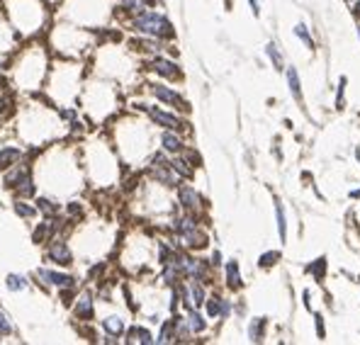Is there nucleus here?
Instances as JSON below:
<instances>
[{"instance_id":"28","label":"nucleus","mask_w":360,"mask_h":345,"mask_svg":"<svg viewBox=\"0 0 360 345\" xmlns=\"http://www.w3.org/2000/svg\"><path fill=\"white\" fill-rule=\"evenodd\" d=\"M307 270H309L316 280H321V277L326 275V258H324V256H321V258H316L312 265H309V267H307Z\"/></svg>"},{"instance_id":"10","label":"nucleus","mask_w":360,"mask_h":345,"mask_svg":"<svg viewBox=\"0 0 360 345\" xmlns=\"http://www.w3.org/2000/svg\"><path fill=\"white\" fill-rule=\"evenodd\" d=\"M151 175H153L158 182L168 185V187H176V185H178V172L171 168V163H163V166H151Z\"/></svg>"},{"instance_id":"7","label":"nucleus","mask_w":360,"mask_h":345,"mask_svg":"<svg viewBox=\"0 0 360 345\" xmlns=\"http://www.w3.org/2000/svg\"><path fill=\"white\" fill-rule=\"evenodd\" d=\"M178 200L187 212H197V209L202 207V197H200V195L195 192V187H190V185L178 187Z\"/></svg>"},{"instance_id":"8","label":"nucleus","mask_w":360,"mask_h":345,"mask_svg":"<svg viewBox=\"0 0 360 345\" xmlns=\"http://www.w3.org/2000/svg\"><path fill=\"white\" fill-rule=\"evenodd\" d=\"M146 112L151 115V119H153L156 124H161V127H166V129H182V122H180L176 115H171V112H163V110H158V107H146Z\"/></svg>"},{"instance_id":"1","label":"nucleus","mask_w":360,"mask_h":345,"mask_svg":"<svg viewBox=\"0 0 360 345\" xmlns=\"http://www.w3.org/2000/svg\"><path fill=\"white\" fill-rule=\"evenodd\" d=\"M132 29L146 34V37H156V39H173L176 32H173V25L158 15V12H151V10H141L134 20H132Z\"/></svg>"},{"instance_id":"39","label":"nucleus","mask_w":360,"mask_h":345,"mask_svg":"<svg viewBox=\"0 0 360 345\" xmlns=\"http://www.w3.org/2000/svg\"><path fill=\"white\" fill-rule=\"evenodd\" d=\"M7 107H10V97H7V95H0V115H2Z\"/></svg>"},{"instance_id":"43","label":"nucleus","mask_w":360,"mask_h":345,"mask_svg":"<svg viewBox=\"0 0 360 345\" xmlns=\"http://www.w3.org/2000/svg\"><path fill=\"white\" fill-rule=\"evenodd\" d=\"M212 262H214V265H222V256H219V253H214V256H212Z\"/></svg>"},{"instance_id":"2","label":"nucleus","mask_w":360,"mask_h":345,"mask_svg":"<svg viewBox=\"0 0 360 345\" xmlns=\"http://www.w3.org/2000/svg\"><path fill=\"white\" fill-rule=\"evenodd\" d=\"M37 280H42L44 285H51V287H59V289H68L76 285V277L73 275L56 272V270H46V267H39L37 270Z\"/></svg>"},{"instance_id":"21","label":"nucleus","mask_w":360,"mask_h":345,"mask_svg":"<svg viewBox=\"0 0 360 345\" xmlns=\"http://www.w3.org/2000/svg\"><path fill=\"white\" fill-rule=\"evenodd\" d=\"M127 336H129V343H134V341H136V343H144V345L153 343V336H151L146 328H136V326H134V328H129Z\"/></svg>"},{"instance_id":"14","label":"nucleus","mask_w":360,"mask_h":345,"mask_svg":"<svg viewBox=\"0 0 360 345\" xmlns=\"http://www.w3.org/2000/svg\"><path fill=\"white\" fill-rule=\"evenodd\" d=\"M161 144H163V151H168V153H180L182 151V139L178 134H173L171 129L161 134Z\"/></svg>"},{"instance_id":"42","label":"nucleus","mask_w":360,"mask_h":345,"mask_svg":"<svg viewBox=\"0 0 360 345\" xmlns=\"http://www.w3.org/2000/svg\"><path fill=\"white\" fill-rule=\"evenodd\" d=\"M248 2H251V10H253V15L258 17V15H261V7H258V0H248Z\"/></svg>"},{"instance_id":"16","label":"nucleus","mask_w":360,"mask_h":345,"mask_svg":"<svg viewBox=\"0 0 360 345\" xmlns=\"http://www.w3.org/2000/svg\"><path fill=\"white\" fill-rule=\"evenodd\" d=\"M102 328H105L107 336L120 338L122 333H124V321L120 316H107V318H102Z\"/></svg>"},{"instance_id":"9","label":"nucleus","mask_w":360,"mask_h":345,"mask_svg":"<svg viewBox=\"0 0 360 345\" xmlns=\"http://www.w3.org/2000/svg\"><path fill=\"white\" fill-rule=\"evenodd\" d=\"M149 68L151 71H156L158 76H166V78H180V68L173 63V61H168V58L156 56L149 63Z\"/></svg>"},{"instance_id":"25","label":"nucleus","mask_w":360,"mask_h":345,"mask_svg":"<svg viewBox=\"0 0 360 345\" xmlns=\"http://www.w3.org/2000/svg\"><path fill=\"white\" fill-rule=\"evenodd\" d=\"M185 321H187V326H190V331H192V333H202V331H205V326H207V323H205V318L200 316L195 309H190V314H187V318H185Z\"/></svg>"},{"instance_id":"31","label":"nucleus","mask_w":360,"mask_h":345,"mask_svg":"<svg viewBox=\"0 0 360 345\" xmlns=\"http://www.w3.org/2000/svg\"><path fill=\"white\" fill-rule=\"evenodd\" d=\"M15 190H17V197H32L34 195V180L32 177H25Z\"/></svg>"},{"instance_id":"19","label":"nucleus","mask_w":360,"mask_h":345,"mask_svg":"<svg viewBox=\"0 0 360 345\" xmlns=\"http://www.w3.org/2000/svg\"><path fill=\"white\" fill-rule=\"evenodd\" d=\"M171 163V168L178 172V177H192V166H190V161L187 158H173V161H168Z\"/></svg>"},{"instance_id":"34","label":"nucleus","mask_w":360,"mask_h":345,"mask_svg":"<svg viewBox=\"0 0 360 345\" xmlns=\"http://www.w3.org/2000/svg\"><path fill=\"white\" fill-rule=\"evenodd\" d=\"M15 212H17L20 216H25V219H34V214H37V209L27 207L25 202H15Z\"/></svg>"},{"instance_id":"22","label":"nucleus","mask_w":360,"mask_h":345,"mask_svg":"<svg viewBox=\"0 0 360 345\" xmlns=\"http://www.w3.org/2000/svg\"><path fill=\"white\" fill-rule=\"evenodd\" d=\"M287 83H290V92H292V97L300 102L302 100V87H300V76H297V71L292 68V66H287Z\"/></svg>"},{"instance_id":"3","label":"nucleus","mask_w":360,"mask_h":345,"mask_svg":"<svg viewBox=\"0 0 360 345\" xmlns=\"http://www.w3.org/2000/svg\"><path fill=\"white\" fill-rule=\"evenodd\" d=\"M46 260H49V262H56V265H63V267H68V265L73 262V253H71V248H68L66 241L51 238V246H49V251H46Z\"/></svg>"},{"instance_id":"32","label":"nucleus","mask_w":360,"mask_h":345,"mask_svg":"<svg viewBox=\"0 0 360 345\" xmlns=\"http://www.w3.org/2000/svg\"><path fill=\"white\" fill-rule=\"evenodd\" d=\"M346 83H348V78L346 76H341V81H338V92H336V110H343V105H346Z\"/></svg>"},{"instance_id":"38","label":"nucleus","mask_w":360,"mask_h":345,"mask_svg":"<svg viewBox=\"0 0 360 345\" xmlns=\"http://www.w3.org/2000/svg\"><path fill=\"white\" fill-rule=\"evenodd\" d=\"M316 336H319V338H321V341H324V338H326V328H324V318L319 316V314H316Z\"/></svg>"},{"instance_id":"33","label":"nucleus","mask_w":360,"mask_h":345,"mask_svg":"<svg viewBox=\"0 0 360 345\" xmlns=\"http://www.w3.org/2000/svg\"><path fill=\"white\" fill-rule=\"evenodd\" d=\"M277 260H280V253H277V251H270V253H263V256L258 258V265H261V267H270V265H275Z\"/></svg>"},{"instance_id":"41","label":"nucleus","mask_w":360,"mask_h":345,"mask_svg":"<svg viewBox=\"0 0 360 345\" xmlns=\"http://www.w3.org/2000/svg\"><path fill=\"white\" fill-rule=\"evenodd\" d=\"M68 212H71L73 216H76V214H81V204H78V202H71V204H68Z\"/></svg>"},{"instance_id":"26","label":"nucleus","mask_w":360,"mask_h":345,"mask_svg":"<svg viewBox=\"0 0 360 345\" xmlns=\"http://www.w3.org/2000/svg\"><path fill=\"white\" fill-rule=\"evenodd\" d=\"M5 287L10 292H20V289H27V280L22 275H7L5 277Z\"/></svg>"},{"instance_id":"12","label":"nucleus","mask_w":360,"mask_h":345,"mask_svg":"<svg viewBox=\"0 0 360 345\" xmlns=\"http://www.w3.org/2000/svg\"><path fill=\"white\" fill-rule=\"evenodd\" d=\"M12 171L5 172V187H17L25 177H30V168L27 166H20V161L15 166H10Z\"/></svg>"},{"instance_id":"11","label":"nucleus","mask_w":360,"mask_h":345,"mask_svg":"<svg viewBox=\"0 0 360 345\" xmlns=\"http://www.w3.org/2000/svg\"><path fill=\"white\" fill-rule=\"evenodd\" d=\"M178 236H180V241H182V246H187V248H205L207 246V233H202L197 226L182 231Z\"/></svg>"},{"instance_id":"5","label":"nucleus","mask_w":360,"mask_h":345,"mask_svg":"<svg viewBox=\"0 0 360 345\" xmlns=\"http://www.w3.org/2000/svg\"><path fill=\"white\" fill-rule=\"evenodd\" d=\"M151 90V95H156L161 102H166V105H176V107H185V102H182V97H180L176 90H171V87H166V86H158V83H153V86H149Z\"/></svg>"},{"instance_id":"37","label":"nucleus","mask_w":360,"mask_h":345,"mask_svg":"<svg viewBox=\"0 0 360 345\" xmlns=\"http://www.w3.org/2000/svg\"><path fill=\"white\" fill-rule=\"evenodd\" d=\"M12 333V323L7 321V316L0 311V336H10Z\"/></svg>"},{"instance_id":"44","label":"nucleus","mask_w":360,"mask_h":345,"mask_svg":"<svg viewBox=\"0 0 360 345\" xmlns=\"http://www.w3.org/2000/svg\"><path fill=\"white\" fill-rule=\"evenodd\" d=\"M356 15H360V0H358V5H356Z\"/></svg>"},{"instance_id":"23","label":"nucleus","mask_w":360,"mask_h":345,"mask_svg":"<svg viewBox=\"0 0 360 345\" xmlns=\"http://www.w3.org/2000/svg\"><path fill=\"white\" fill-rule=\"evenodd\" d=\"M263 331H266V318H253L251 321V328H248V336L253 343H261L263 341Z\"/></svg>"},{"instance_id":"13","label":"nucleus","mask_w":360,"mask_h":345,"mask_svg":"<svg viewBox=\"0 0 360 345\" xmlns=\"http://www.w3.org/2000/svg\"><path fill=\"white\" fill-rule=\"evenodd\" d=\"M20 158H22V151H20L17 146H5V148H0V168H10V166H15Z\"/></svg>"},{"instance_id":"45","label":"nucleus","mask_w":360,"mask_h":345,"mask_svg":"<svg viewBox=\"0 0 360 345\" xmlns=\"http://www.w3.org/2000/svg\"><path fill=\"white\" fill-rule=\"evenodd\" d=\"M356 158H358V161H360V148H358V151H356Z\"/></svg>"},{"instance_id":"17","label":"nucleus","mask_w":360,"mask_h":345,"mask_svg":"<svg viewBox=\"0 0 360 345\" xmlns=\"http://www.w3.org/2000/svg\"><path fill=\"white\" fill-rule=\"evenodd\" d=\"M226 285L231 289L241 287V275H239V262L236 260H229L226 262Z\"/></svg>"},{"instance_id":"24","label":"nucleus","mask_w":360,"mask_h":345,"mask_svg":"<svg viewBox=\"0 0 360 345\" xmlns=\"http://www.w3.org/2000/svg\"><path fill=\"white\" fill-rule=\"evenodd\" d=\"M37 212H42L44 216H59V204H54L46 197H39L37 200Z\"/></svg>"},{"instance_id":"30","label":"nucleus","mask_w":360,"mask_h":345,"mask_svg":"<svg viewBox=\"0 0 360 345\" xmlns=\"http://www.w3.org/2000/svg\"><path fill=\"white\" fill-rule=\"evenodd\" d=\"M205 302H207V316L210 318H217L222 314V297H210Z\"/></svg>"},{"instance_id":"4","label":"nucleus","mask_w":360,"mask_h":345,"mask_svg":"<svg viewBox=\"0 0 360 345\" xmlns=\"http://www.w3.org/2000/svg\"><path fill=\"white\" fill-rule=\"evenodd\" d=\"M56 226H59V216H46V221H39V226L32 233V241L34 243H46L54 238L56 233Z\"/></svg>"},{"instance_id":"35","label":"nucleus","mask_w":360,"mask_h":345,"mask_svg":"<svg viewBox=\"0 0 360 345\" xmlns=\"http://www.w3.org/2000/svg\"><path fill=\"white\" fill-rule=\"evenodd\" d=\"M295 34L300 37V39L304 42V44H307V46H309V49H314V39L309 37V32H307V25H297V27H295Z\"/></svg>"},{"instance_id":"29","label":"nucleus","mask_w":360,"mask_h":345,"mask_svg":"<svg viewBox=\"0 0 360 345\" xmlns=\"http://www.w3.org/2000/svg\"><path fill=\"white\" fill-rule=\"evenodd\" d=\"M266 54L270 56L272 66H275V71H282V68H285V63H282V56H280V51H277V46H275V44H268V46H266Z\"/></svg>"},{"instance_id":"18","label":"nucleus","mask_w":360,"mask_h":345,"mask_svg":"<svg viewBox=\"0 0 360 345\" xmlns=\"http://www.w3.org/2000/svg\"><path fill=\"white\" fill-rule=\"evenodd\" d=\"M187 297H190V304L192 306H202L205 304V287H202V282H195L192 280V285L187 289Z\"/></svg>"},{"instance_id":"20","label":"nucleus","mask_w":360,"mask_h":345,"mask_svg":"<svg viewBox=\"0 0 360 345\" xmlns=\"http://www.w3.org/2000/svg\"><path fill=\"white\" fill-rule=\"evenodd\" d=\"M275 216H277V233H280V241L285 243L287 241V219H285V209L282 204L275 200Z\"/></svg>"},{"instance_id":"15","label":"nucleus","mask_w":360,"mask_h":345,"mask_svg":"<svg viewBox=\"0 0 360 345\" xmlns=\"http://www.w3.org/2000/svg\"><path fill=\"white\" fill-rule=\"evenodd\" d=\"M132 44H134L136 49H141V51H149V54H161V49H163L161 39H156V37H144V39H134Z\"/></svg>"},{"instance_id":"6","label":"nucleus","mask_w":360,"mask_h":345,"mask_svg":"<svg viewBox=\"0 0 360 345\" xmlns=\"http://www.w3.org/2000/svg\"><path fill=\"white\" fill-rule=\"evenodd\" d=\"M76 299H78L76 306H73L76 316L81 318V321H92L95 318V311H92V292H81Z\"/></svg>"},{"instance_id":"40","label":"nucleus","mask_w":360,"mask_h":345,"mask_svg":"<svg viewBox=\"0 0 360 345\" xmlns=\"http://www.w3.org/2000/svg\"><path fill=\"white\" fill-rule=\"evenodd\" d=\"M229 311H231V306H229V302H226V299H222V314H219V316H229Z\"/></svg>"},{"instance_id":"36","label":"nucleus","mask_w":360,"mask_h":345,"mask_svg":"<svg viewBox=\"0 0 360 345\" xmlns=\"http://www.w3.org/2000/svg\"><path fill=\"white\" fill-rule=\"evenodd\" d=\"M120 2H122V7H124V10H132V12H134V10H136V12H141V10L146 7V2H144V0H120Z\"/></svg>"},{"instance_id":"27","label":"nucleus","mask_w":360,"mask_h":345,"mask_svg":"<svg viewBox=\"0 0 360 345\" xmlns=\"http://www.w3.org/2000/svg\"><path fill=\"white\" fill-rule=\"evenodd\" d=\"M173 341H176V331H173V321H168V323H163V328L153 343H173Z\"/></svg>"}]
</instances>
